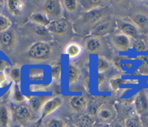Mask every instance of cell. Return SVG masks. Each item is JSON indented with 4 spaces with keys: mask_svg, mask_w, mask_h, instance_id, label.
<instances>
[{
    "mask_svg": "<svg viewBox=\"0 0 148 127\" xmlns=\"http://www.w3.org/2000/svg\"><path fill=\"white\" fill-rule=\"evenodd\" d=\"M52 47L46 41H37L33 43L27 51V57L34 61H44L50 58Z\"/></svg>",
    "mask_w": 148,
    "mask_h": 127,
    "instance_id": "6da1fadb",
    "label": "cell"
},
{
    "mask_svg": "<svg viewBox=\"0 0 148 127\" xmlns=\"http://www.w3.org/2000/svg\"><path fill=\"white\" fill-rule=\"evenodd\" d=\"M43 12L51 21L61 19L63 13L62 1L59 0H47L43 4Z\"/></svg>",
    "mask_w": 148,
    "mask_h": 127,
    "instance_id": "7a4b0ae2",
    "label": "cell"
},
{
    "mask_svg": "<svg viewBox=\"0 0 148 127\" xmlns=\"http://www.w3.org/2000/svg\"><path fill=\"white\" fill-rule=\"evenodd\" d=\"M95 115L99 122L111 124L115 121L117 113L114 105L111 104H103L97 108Z\"/></svg>",
    "mask_w": 148,
    "mask_h": 127,
    "instance_id": "3957f363",
    "label": "cell"
},
{
    "mask_svg": "<svg viewBox=\"0 0 148 127\" xmlns=\"http://www.w3.org/2000/svg\"><path fill=\"white\" fill-rule=\"evenodd\" d=\"M114 27L115 23L111 19L103 18L91 27L90 34L92 37H103L111 33Z\"/></svg>",
    "mask_w": 148,
    "mask_h": 127,
    "instance_id": "277c9868",
    "label": "cell"
},
{
    "mask_svg": "<svg viewBox=\"0 0 148 127\" xmlns=\"http://www.w3.org/2000/svg\"><path fill=\"white\" fill-rule=\"evenodd\" d=\"M12 115L16 122L20 124H25L31 119L33 112L27 105L19 104L13 108Z\"/></svg>",
    "mask_w": 148,
    "mask_h": 127,
    "instance_id": "5b68a950",
    "label": "cell"
},
{
    "mask_svg": "<svg viewBox=\"0 0 148 127\" xmlns=\"http://www.w3.org/2000/svg\"><path fill=\"white\" fill-rule=\"evenodd\" d=\"M47 29L49 33L56 36H64L69 31L70 25L67 20L61 18L51 22L49 25L47 27Z\"/></svg>",
    "mask_w": 148,
    "mask_h": 127,
    "instance_id": "8992f818",
    "label": "cell"
},
{
    "mask_svg": "<svg viewBox=\"0 0 148 127\" xmlns=\"http://www.w3.org/2000/svg\"><path fill=\"white\" fill-rule=\"evenodd\" d=\"M117 27L124 36L132 38L134 39H138L140 36V31L132 22L117 21Z\"/></svg>",
    "mask_w": 148,
    "mask_h": 127,
    "instance_id": "52a82bcc",
    "label": "cell"
},
{
    "mask_svg": "<svg viewBox=\"0 0 148 127\" xmlns=\"http://www.w3.org/2000/svg\"><path fill=\"white\" fill-rule=\"evenodd\" d=\"M134 108L139 115H145L148 111V93L142 90L137 93L134 99Z\"/></svg>",
    "mask_w": 148,
    "mask_h": 127,
    "instance_id": "ba28073f",
    "label": "cell"
},
{
    "mask_svg": "<svg viewBox=\"0 0 148 127\" xmlns=\"http://www.w3.org/2000/svg\"><path fill=\"white\" fill-rule=\"evenodd\" d=\"M131 20L140 32L148 33V12H138L134 13L132 15Z\"/></svg>",
    "mask_w": 148,
    "mask_h": 127,
    "instance_id": "9c48e42d",
    "label": "cell"
},
{
    "mask_svg": "<svg viewBox=\"0 0 148 127\" xmlns=\"http://www.w3.org/2000/svg\"><path fill=\"white\" fill-rule=\"evenodd\" d=\"M27 99H28L29 108H30L32 112L37 113L43 110L45 104L51 98L50 97L46 95H32L29 96Z\"/></svg>",
    "mask_w": 148,
    "mask_h": 127,
    "instance_id": "30bf717a",
    "label": "cell"
},
{
    "mask_svg": "<svg viewBox=\"0 0 148 127\" xmlns=\"http://www.w3.org/2000/svg\"><path fill=\"white\" fill-rule=\"evenodd\" d=\"M62 102H63V100L60 97H55V98H51L50 100H49L43 106L40 120L42 121L43 118L56 111L62 105Z\"/></svg>",
    "mask_w": 148,
    "mask_h": 127,
    "instance_id": "8fae6325",
    "label": "cell"
},
{
    "mask_svg": "<svg viewBox=\"0 0 148 127\" xmlns=\"http://www.w3.org/2000/svg\"><path fill=\"white\" fill-rule=\"evenodd\" d=\"M104 11L101 10H94L88 12H85L84 14L82 22L86 25H89L92 27L96 23H98L100 20L104 18Z\"/></svg>",
    "mask_w": 148,
    "mask_h": 127,
    "instance_id": "7c38bea8",
    "label": "cell"
},
{
    "mask_svg": "<svg viewBox=\"0 0 148 127\" xmlns=\"http://www.w3.org/2000/svg\"><path fill=\"white\" fill-rule=\"evenodd\" d=\"M113 45L116 49L120 51L125 52L130 49L131 46V41L127 36L123 34L116 35L112 38Z\"/></svg>",
    "mask_w": 148,
    "mask_h": 127,
    "instance_id": "4fadbf2b",
    "label": "cell"
},
{
    "mask_svg": "<svg viewBox=\"0 0 148 127\" xmlns=\"http://www.w3.org/2000/svg\"><path fill=\"white\" fill-rule=\"evenodd\" d=\"M16 43V36L12 31L0 33V46L6 50L13 48Z\"/></svg>",
    "mask_w": 148,
    "mask_h": 127,
    "instance_id": "5bb4252c",
    "label": "cell"
},
{
    "mask_svg": "<svg viewBox=\"0 0 148 127\" xmlns=\"http://www.w3.org/2000/svg\"><path fill=\"white\" fill-rule=\"evenodd\" d=\"M7 10L12 15L20 17L25 8V1L21 0H8L6 1Z\"/></svg>",
    "mask_w": 148,
    "mask_h": 127,
    "instance_id": "9a60e30c",
    "label": "cell"
},
{
    "mask_svg": "<svg viewBox=\"0 0 148 127\" xmlns=\"http://www.w3.org/2000/svg\"><path fill=\"white\" fill-rule=\"evenodd\" d=\"M69 106L75 112H82L88 104L87 99L82 95H73L69 98Z\"/></svg>",
    "mask_w": 148,
    "mask_h": 127,
    "instance_id": "2e32d148",
    "label": "cell"
},
{
    "mask_svg": "<svg viewBox=\"0 0 148 127\" xmlns=\"http://www.w3.org/2000/svg\"><path fill=\"white\" fill-rule=\"evenodd\" d=\"M85 48L86 50L92 54H96L99 53L102 48V43L99 38L91 37L88 38L85 42Z\"/></svg>",
    "mask_w": 148,
    "mask_h": 127,
    "instance_id": "e0dca14e",
    "label": "cell"
},
{
    "mask_svg": "<svg viewBox=\"0 0 148 127\" xmlns=\"http://www.w3.org/2000/svg\"><path fill=\"white\" fill-rule=\"evenodd\" d=\"M12 115L8 107L5 105H0V126L7 127L11 122Z\"/></svg>",
    "mask_w": 148,
    "mask_h": 127,
    "instance_id": "ac0fdd59",
    "label": "cell"
},
{
    "mask_svg": "<svg viewBox=\"0 0 148 127\" xmlns=\"http://www.w3.org/2000/svg\"><path fill=\"white\" fill-rule=\"evenodd\" d=\"M79 3L84 11L85 12H88L102 7L104 4V1L101 0H82L79 1Z\"/></svg>",
    "mask_w": 148,
    "mask_h": 127,
    "instance_id": "d6986e66",
    "label": "cell"
},
{
    "mask_svg": "<svg viewBox=\"0 0 148 127\" xmlns=\"http://www.w3.org/2000/svg\"><path fill=\"white\" fill-rule=\"evenodd\" d=\"M30 30H31L32 34H33L35 36L38 38L49 40L51 38L50 33H49V30L47 29V27H43V26L33 25L30 27Z\"/></svg>",
    "mask_w": 148,
    "mask_h": 127,
    "instance_id": "ffe728a7",
    "label": "cell"
},
{
    "mask_svg": "<svg viewBox=\"0 0 148 127\" xmlns=\"http://www.w3.org/2000/svg\"><path fill=\"white\" fill-rule=\"evenodd\" d=\"M30 22L33 25H40L47 27L51 21L43 13L36 12L31 15V17H30Z\"/></svg>",
    "mask_w": 148,
    "mask_h": 127,
    "instance_id": "44dd1931",
    "label": "cell"
},
{
    "mask_svg": "<svg viewBox=\"0 0 148 127\" xmlns=\"http://www.w3.org/2000/svg\"><path fill=\"white\" fill-rule=\"evenodd\" d=\"M64 52L69 58H76L82 52V48L79 43L72 42L66 45Z\"/></svg>",
    "mask_w": 148,
    "mask_h": 127,
    "instance_id": "7402d4cb",
    "label": "cell"
},
{
    "mask_svg": "<svg viewBox=\"0 0 148 127\" xmlns=\"http://www.w3.org/2000/svg\"><path fill=\"white\" fill-rule=\"evenodd\" d=\"M80 75L79 69L75 65L69 64L68 66V82L69 86H72L78 80Z\"/></svg>",
    "mask_w": 148,
    "mask_h": 127,
    "instance_id": "603a6c76",
    "label": "cell"
},
{
    "mask_svg": "<svg viewBox=\"0 0 148 127\" xmlns=\"http://www.w3.org/2000/svg\"><path fill=\"white\" fill-rule=\"evenodd\" d=\"M110 64L106 59L103 56H98L97 60V70L99 74L104 73L110 69Z\"/></svg>",
    "mask_w": 148,
    "mask_h": 127,
    "instance_id": "cb8c5ba5",
    "label": "cell"
},
{
    "mask_svg": "<svg viewBox=\"0 0 148 127\" xmlns=\"http://www.w3.org/2000/svg\"><path fill=\"white\" fill-rule=\"evenodd\" d=\"M124 125L125 127H143L141 118L137 115H132L126 118Z\"/></svg>",
    "mask_w": 148,
    "mask_h": 127,
    "instance_id": "d4e9b609",
    "label": "cell"
},
{
    "mask_svg": "<svg viewBox=\"0 0 148 127\" xmlns=\"http://www.w3.org/2000/svg\"><path fill=\"white\" fill-rule=\"evenodd\" d=\"M64 8L69 13H74L77 10L79 1L77 0H64L62 1Z\"/></svg>",
    "mask_w": 148,
    "mask_h": 127,
    "instance_id": "484cf974",
    "label": "cell"
},
{
    "mask_svg": "<svg viewBox=\"0 0 148 127\" xmlns=\"http://www.w3.org/2000/svg\"><path fill=\"white\" fill-rule=\"evenodd\" d=\"M94 123L90 115H82L78 120V127H92Z\"/></svg>",
    "mask_w": 148,
    "mask_h": 127,
    "instance_id": "4316f807",
    "label": "cell"
},
{
    "mask_svg": "<svg viewBox=\"0 0 148 127\" xmlns=\"http://www.w3.org/2000/svg\"><path fill=\"white\" fill-rule=\"evenodd\" d=\"M9 75H10V77L11 78L13 82H15L16 84H19L21 81L22 77L21 69H20V67L12 68L9 72Z\"/></svg>",
    "mask_w": 148,
    "mask_h": 127,
    "instance_id": "83f0119b",
    "label": "cell"
},
{
    "mask_svg": "<svg viewBox=\"0 0 148 127\" xmlns=\"http://www.w3.org/2000/svg\"><path fill=\"white\" fill-rule=\"evenodd\" d=\"M12 23L10 19L3 14H0V33L8 31Z\"/></svg>",
    "mask_w": 148,
    "mask_h": 127,
    "instance_id": "f1b7e54d",
    "label": "cell"
},
{
    "mask_svg": "<svg viewBox=\"0 0 148 127\" xmlns=\"http://www.w3.org/2000/svg\"><path fill=\"white\" fill-rule=\"evenodd\" d=\"M133 48L137 51H146L148 50V43H146L143 39H136L133 42Z\"/></svg>",
    "mask_w": 148,
    "mask_h": 127,
    "instance_id": "f546056e",
    "label": "cell"
},
{
    "mask_svg": "<svg viewBox=\"0 0 148 127\" xmlns=\"http://www.w3.org/2000/svg\"><path fill=\"white\" fill-rule=\"evenodd\" d=\"M30 79L33 81L41 80L43 79V71L41 69H32L29 73Z\"/></svg>",
    "mask_w": 148,
    "mask_h": 127,
    "instance_id": "4dcf8cb0",
    "label": "cell"
},
{
    "mask_svg": "<svg viewBox=\"0 0 148 127\" xmlns=\"http://www.w3.org/2000/svg\"><path fill=\"white\" fill-rule=\"evenodd\" d=\"M62 74V66L60 63L55 64L51 66V77L53 80H59Z\"/></svg>",
    "mask_w": 148,
    "mask_h": 127,
    "instance_id": "1f68e13d",
    "label": "cell"
},
{
    "mask_svg": "<svg viewBox=\"0 0 148 127\" xmlns=\"http://www.w3.org/2000/svg\"><path fill=\"white\" fill-rule=\"evenodd\" d=\"M64 121L59 118H52L46 123L45 127H66Z\"/></svg>",
    "mask_w": 148,
    "mask_h": 127,
    "instance_id": "d6a6232c",
    "label": "cell"
},
{
    "mask_svg": "<svg viewBox=\"0 0 148 127\" xmlns=\"http://www.w3.org/2000/svg\"><path fill=\"white\" fill-rule=\"evenodd\" d=\"M13 99H14V100L16 102H18V103H21V102H24L25 100L24 96H23V95L22 94L21 91H20V88L17 87V85H16L15 88H14Z\"/></svg>",
    "mask_w": 148,
    "mask_h": 127,
    "instance_id": "836d02e7",
    "label": "cell"
},
{
    "mask_svg": "<svg viewBox=\"0 0 148 127\" xmlns=\"http://www.w3.org/2000/svg\"><path fill=\"white\" fill-rule=\"evenodd\" d=\"M10 67V64L4 59H0V72H4V70Z\"/></svg>",
    "mask_w": 148,
    "mask_h": 127,
    "instance_id": "e575fe53",
    "label": "cell"
},
{
    "mask_svg": "<svg viewBox=\"0 0 148 127\" xmlns=\"http://www.w3.org/2000/svg\"><path fill=\"white\" fill-rule=\"evenodd\" d=\"M7 82V77L4 72H0V87H4Z\"/></svg>",
    "mask_w": 148,
    "mask_h": 127,
    "instance_id": "d590c367",
    "label": "cell"
},
{
    "mask_svg": "<svg viewBox=\"0 0 148 127\" xmlns=\"http://www.w3.org/2000/svg\"><path fill=\"white\" fill-rule=\"evenodd\" d=\"M121 79H112L111 81V87L113 88L114 89H116L119 87V85H120V82H121Z\"/></svg>",
    "mask_w": 148,
    "mask_h": 127,
    "instance_id": "8d00e7d4",
    "label": "cell"
},
{
    "mask_svg": "<svg viewBox=\"0 0 148 127\" xmlns=\"http://www.w3.org/2000/svg\"><path fill=\"white\" fill-rule=\"evenodd\" d=\"M92 127H111V125H110V124H107V123L96 121V122L94 123Z\"/></svg>",
    "mask_w": 148,
    "mask_h": 127,
    "instance_id": "74e56055",
    "label": "cell"
},
{
    "mask_svg": "<svg viewBox=\"0 0 148 127\" xmlns=\"http://www.w3.org/2000/svg\"><path fill=\"white\" fill-rule=\"evenodd\" d=\"M142 124H143V127H148V115H144L142 118Z\"/></svg>",
    "mask_w": 148,
    "mask_h": 127,
    "instance_id": "f35d334b",
    "label": "cell"
},
{
    "mask_svg": "<svg viewBox=\"0 0 148 127\" xmlns=\"http://www.w3.org/2000/svg\"><path fill=\"white\" fill-rule=\"evenodd\" d=\"M30 127H45V126H43L41 120H39L38 121H37V122L34 123L33 124L30 125Z\"/></svg>",
    "mask_w": 148,
    "mask_h": 127,
    "instance_id": "ab89813d",
    "label": "cell"
},
{
    "mask_svg": "<svg viewBox=\"0 0 148 127\" xmlns=\"http://www.w3.org/2000/svg\"><path fill=\"white\" fill-rule=\"evenodd\" d=\"M110 125H111V127H125L124 125L121 124V123L117 122V121H115L111 123V124H110Z\"/></svg>",
    "mask_w": 148,
    "mask_h": 127,
    "instance_id": "60d3db41",
    "label": "cell"
},
{
    "mask_svg": "<svg viewBox=\"0 0 148 127\" xmlns=\"http://www.w3.org/2000/svg\"><path fill=\"white\" fill-rule=\"evenodd\" d=\"M66 127H77V126H75V125H72V124H71V125L66 126Z\"/></svg>",
    "mask_w": 148,
    "mask_h": 127,
    "instance_id": "b9f144b4",
    "label": "cell"
},
{
    "mask_svg": "<svg viewBox=\"0 0 148 127\" xmlns=\"http://www.w3.org/2000/svg\"><path fill=\"white\" fill-rule=\"evenodd\" d=\"M2 4H3V1H0V10H1V7H2Z\"/></svg>",
    "mask_w": 148,
    "mask_h": 127,
    "instance_id": "7bdbcfd3",
    "label": "cell"
},
{
    "mask_svg": "<svg viewBox=\"0 0 148 127\" xmlns=\"http://www.w3.org/2000/svg\"><path fill=\"white\" fill-rule=\"evenodd\" d=\"M147 43H148V42H147Z\"/></svg>",
    "mask_w": 148,
    "mask_h": 127,
    "instance_id": "ee69618b",
    "label": "cell"
}]
</instances>
